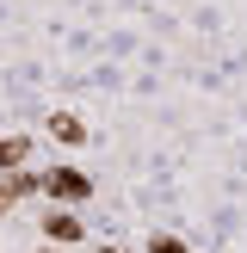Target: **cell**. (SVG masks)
<instances>
[{"label":"cell","mask_w":247,"mask_h":253,"mask_svg":"<svg viewBox=\"0 0 247 253\" xmlns=\"http://www.w3.org/2000/svg\"><path fill=\"white\" fill-rule=\"evenodd\" d=\"M99 253H118V247H99Z\"/></svg>","instance_id":"cell-7"},{"label":"cell","mask_w":247,"mask_h":253,"mask_svg":"<svg viewBox=\"0 0 247 253\" xmlns=\"http://www.w3.org/2000/svg\"><path fill=\"white\" fill-rule=\"evenodd\" d=\"M43 198L49 204H86V198H93V179H86L81 167H49L43 173Z\"/></svg>","instance_id":"cell-1"},{"label":"cell","mask_w":247,"mask_h":253,"mask_svg":"<svg viewBox=\"0 0 247 253\" xmlns=\"http://www.w3.org/2000/svg\"><path fill=\"white\" fill-rule=\"evenodd\" d=\"M49 136H56L62 148H81L86 142V124L74 118V111H56V118H49Z\"/></svg>","instance_id":"cell-3"},{"label":"cell","mask_w":247,"mask_h":253,"mask_svg":"<svg viewBox=\"0 0 247 253\" xmlns=\"http://www.w3.org/2000/svg\"><path fill=\"white\" fill-rule=\"evenodd\" d=\"M81 235H86V222L74 216V204H56V210L43 216V241H56V247H74Z\"/></svg>","instance_id":"cell-2"},{"label":"cell","mask_w":247,"mask_h":253,"mask_svg":"<svg viewBox=\"0 0 247 253\" xmlns=\"http://www.w3.org/2000/svg\"><path fill=\"white\" fill-rule=\"evenodd\" d=\"M148 253H185V247H179V235H155V241H148Z\"/></svg>","instance_id":"cell-5"},{"label":"cell","mask_w":247,"mask_h":253,"mask_svg":"<svg viewBox=\"0 0 247 253\" xmlns=\"http://www.w3.org/2000/svg\"><path fill=\"white\" fill-rule=\"evenodd\" d=\"M25 155H31V142H25V136H0V173L25 167Z\"/></svg>","instance_id":"cell-4"},{"label":"cell","mask_w":247,"mask_h":253,"mask_svg":"<svg viewBox=\"0 0 247 253\" xmlns=\"http://www.w3.org/2000/svg\"><path fill=\"white\" fill-rule=\"evenodd\" d=\"M37 253H68V247H56V241H43V247H37Z\"/></svg>","instance_id":"cell-6"}]
</instances>
